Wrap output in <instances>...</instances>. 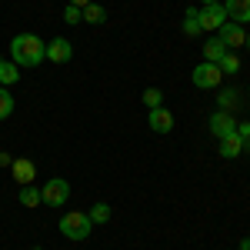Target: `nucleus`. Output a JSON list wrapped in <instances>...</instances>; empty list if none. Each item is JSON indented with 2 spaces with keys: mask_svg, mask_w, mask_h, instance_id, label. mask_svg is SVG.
Returning <instances> with one entry per match:
<instances>
[{
  "mask_svg": "<svg viewBox=\"0 0 250 250\" xmlns=\"http://www.w3.org/2000/svg\"><path fill=\"white\" fill-rule=\"evenodd\" d=\"M90 230H94V220L83 210H67L60 217V233H63L67 240H87Z\"/></svg>",
  "mask_w": 250,
  "mask_h": 250,
  "instance_id": "nucleus-2",
  "label": "nucleus"
},
{
  "mask_svg": "<svg viewBox=\"0 0 250 250\" xmlns=\"http://www.w3.org/2000/svg\"><path fill=\"white\" fill-rule=\"evenodd\" d=\"M40 200H43L47 207H63V204L70 200V184H67L63 177H54V180H47V184L40 187Z\"/></svg>",
  "mask_w": 250,
  "mask_h": 250,
  "instance_id": "nucleus-3",
  "label": "nucleus"
},
{
  "mask_svg": "<svg viewBox=\"0 0 250 250\" xmlns=\"http://www.w3.org/2000/svg\"><path fill=\"white\" fill-rule=\"evenodd\" d=\"M224 54H230V50H227V43H224V40L213 34V37L204 43V60H207V63H217V60L224 57Z\"/></svg>",
  "mask_w": 250,
  "mask_h": 250,
  "instance_id": "nucleus-12",
  "label": "nucleus"
},
{
  "mask_svg": "<svg viewBox=\"0 0 250 250\" xmlns=\"http://www.w3.org/2000/svg\"><path fill=\"white\" fill-rule=\"evenodd\" d=\"M10 114H14V94L10 87H0V120H7Z\"/></svg>",
  "mask_w": 250,
  "mask_h": 250,
  "instance_id": "nucleus-19",
  "label": "nucleus"
},
{
  "mask_svg": "<svg viewBox=\"0 0 250 250\" xmlns=\"http://www.w3.org/2000/svg\"><path fill=\"white\" fill-rule=\"evenodd\" d=\"M10 60L17 67H37L47 60V43L37 34H17L10 40Z\"/></svg>",
  "mask_w": 250,
  "mask_h": 250,
  "instance_id": "nucleus-1",
  "label": "nucleus"
},
{
  "mask_svg": "<svg viewBox=\"0 0 250 250\" xmlns=\"http://www.w3.org/2000/svg\"><path fill=\"white\" fill-rule=\"evenodd\" d=\"M17 200L23 204V207H40V204H43V200H40V190L34 187V184H27V187H20Z\"/></svg>",
  "mask_w": 250,
  "mask_h": 250,
  "instance_id": "nucleus-18",
  "label": "nucleus"
},
{
  "mask_svg": "<svg viewBox=\"0 0 250 250\" xmlns=\"http://www.w3.org/2000/svg\"><path fill=\"white\" fill-rule=\"evenodd\" d=\"M217 37L227 43V50H237V47H244L247 43V30L240 27V23H233V20H227L220 30H217Z\"/></svg>",
  "mask_w": 250,
  "mask_h": 250,
  "instance_id": "nucleus-7",
  "label": "nucleus"
},
{
  "mask_svg": "<svg viewBox=\"0 0 250 250\" xmlns=\"http://www.w3.org/2000/svg\"><path fill=\"white\" fill-rule=\"evenodd\" d=\"M10 173H14V180H17L20 187H27V184H34V177H37V167H34V160H27V157H14V164H10Z\"/></svg>",
  "mask_w": 250,
  "mask_h": 250,
  "instance_id": "nucleus-9",
  "label": "nucleus"
},
{
  "mask_svg": "<svg viewBox=\"0 0 250 250\" xmlns=\"http://www.w3.org/2000/svg\"><path fill=\"white\" fill-rule=\"evenodd\" d=\"M210 134L217 137V140H224V137L237 134V117L227 114V110H217V114H210Z\"/></svg>",
  "mask_w": 250,
  "mask_h": 250,
  "instance_id": "nucleus-6",
  "label": "nucleus"
},
{
  "mask_svg": "<svg viewBox=\"0 0 250 250\" xmlns=\"http://www.w3.org/2000/svg\"><path fill=\"white\" fill-rule=\"evenodd\" d=\"M30 250H40V247H30Z\"/></svg>",
  "mask_w": 250,
  "mask_h": 250,
  "instance_id": "nucleus-30",
  "label": "nucleus"
},
{
  "mask_svg": "<svg viewBox=\"0 0 250 250\" xmlns=\"http://www.w3.org/2000/svg\"><path fill=\"white\" fill-rule=\"evenodd\" d=\"M87 217H90L94 224H107V220H110V207H107V204H94V207L87 210Z\"/></svg>",
  "mask_w": 250,
  "mask_h": 250,
  "instance_id": "nucleus-22",
  "label": "nucleus"
},
{
  "mask_svg": "<svg viewBox=\"0 0 250 250\" xmlns=\"http://www.w3.org/2000/svg\"><path fill=\"white\" fill-rule=\"evenodd\" d=\"M184 34L187 37H197V34H204V27H200V10L197 7H187V14H184Z\"/></svg>",
  "mask_w": 250,
  "mask_h": 250,
  "instance_id": "nucleus-15",
  "label": "nucleus"
},
{
  "mask_svg": "<svg viewBox=\"0 0 250 250\" xmlns=\"http://www.w3.org/2000/svg\"><path fill=\"white\" fill-rule=\"evenodd\" d=\"M144 104H147V110L164 107V90H160V87H147V90H144Z\"/></svg>",
  "mask_w": 250,
  "mask_h": 250,
  "instance_id": "nucleus-21",
  "label": "nucleus"
},
{
  "mask_svg": "<svg viewBox=\"0 0 250 250\" xmlns=\"http://www.w3.org/2000/svg\"><path fill=\"white\" fill-rule=\"evenodd\" d=\"M147 120H150V130H154V134H170L173 130V114L167 107H154Z\"/></svg>",
  "mask_w": 250,
  "mask_h": 250,
  "instance_id": "nucleus-10",
  "label": "nucleus"
},
{
  "mask_svg": "<svg viewBox=\"0 0 250 250\" xmlns=\"http://www.w3.org/2000/svg\"><path fill=\"white\" fill-rule=\"evenodd\" d=\"M20 80V67L14 63V60L0 57V87H14Z\"/></svg>",
  "mask_w": 250,
  "mask_h": 250,
  "instance_id": "nucleus-14",
  "label": "nucleus"
},
{
  "mask_svg": "<svg viewBox=\"0 0 250 250\" xmlns=\"http://www.w3.org/2000/svg\"><path fill=\"white\" fill-rule=\"evenodd\" d=\"M80 20H83V10L74 7V3H67L63 7V23H80Z\"/></svg>",
  "mask_w": 250,
  "mask_h": 250,
  "instance_id": "nucleus-23",
  "label": "nucleus"
},
{
  "mask_svg": "<svg viewBox=\"0 0 250 250\" xmlns=\"http://www.w3.org/2000/svg\"><path fill=\"white\" fill-rule=\"evenodd\" d=\"M217 67H220V74H237V70H240V60H237V54H224V57L217 60Z\"/></svg>",
  "mask_w": 250,
  "mask_h": 250,
  "instance_id": "nucleus-20",
  "label": "nucleus"
},
{
  "mask_svg": "<svg viewBox=\"0 0 250 250\" xmlns=\"http://www.w3.org/2000/svg\"><path fill=\"white\" fill-rule=\"evenodd\" d=\"M67 3H74V7H80V10H83V7H87V3H94V0H67Z\"/></svg>",
  "mask_w": 250,
  "mask_h": 250,
  "instance_id": "nucleus-26",
  "label": "nucleus"
},
{
  "mask_svg": "<svg viewBox=\"0 0 250 250\" xmlns=\"http://www.w3.org/2000/svg\"><path fill=\"white\" fill-rule=\"evenodd\" d=\"M224 23H227L224 3H204V7H200V27H204V30H220Z\"/></svg>",
  "mask_w": 250,
  "mask_h": 250,
  "instance_id": "nucleus-5",
  "label": "nucleus"
},
{
  "mask_svg": "<svg viewBox=\"0 0 250 250\" xmlns=\"http://www.w3.org/2000/svg\"><path fill=\"white\" fill-rule=\"evenodd\" d=\"M204 3H224V0H204Z\"/></svg>",
  "mask_w": 250,
  "mask_h": 250,
  "instance_id": "nucleus-28",
  "label": "nucleus"
},
{
  "mask_svg": "<svg viewBox=\"0 0 250 250\" xmlns=\"http://www.w3.org/2000/svg\"><path fill=\"white\" fill-rule=\"evenodd\" d=\"M237 134H240V140H244V154H247V150H250V124H247V120H244V124L237 120Z\"/></svg>",
  "mask_w": 250,
  "mask_h": 250,
  "instance_id": "nucleus-24",
  "label": "nucleus"
},
{
  "mask_svg": "<svg viewBox=\"0 0 250 250\" xmlns=\"http://www.w3.org/2000/svg\"><path fill=\"white\" fill-rule=\"evenodd\" d=\"M217 104H220V110H227V114H233V107L240 104V90H233V87H227V90H220V94H217Z\"/></svg>",
  "mask_w": 250,
  "mask_h": 250,
  "instance_id": "nucleus-17",
  "label": "nucleus"
},
{
  "mask_svg": "<svg viewBox=\"0 0 250 250\" xmlns=\"http://www.w3.org/2000/svg\"><path fill=\"white\" fill-rule=\"evenodd\" d=\"M237 250H250V237H244V240H240V247Z\"/></svg>",
  "mask_w": 250,
  "mask_h": 250,
  "instance_id": "nucleus-27",
  "label": "nucleus"
},
{
  "mask_svg": "<svg viewBox=\"0 0 250 250\" xmlns=\"http://www.w3.org/2000/svg\"><path fill=\"white\" fill-rule=\"evenodd\" d=\"M70 57H74V43L67 37H54L47 43V60H50V63H67Z\"/></svg>",
  "mask_w": 250,
  "mask_h": 250,
  "instance_id": "nucleus-8",
  "label": "nucleus"
},
{
  "mask_svg": "<svg viewBox=\"0 0 250 250\" xmlns=\"http://www.w3.org/2000/svg\"><path fill=\"white\" fill-rule=\"evenodd\" d=\"M190 80H193V87H200V90H213V87H220V80H224V74H220V67L217 63H197L190 70Z\"/></svg>",
  "mask_w": 250,
  "mask_h": 250,
  "instance_id": "nucleus-4",
  "label": "nucleus"
},
{
  "mask_svg": "<svg viewBox=\"0 0 250 250\" xmlns=\"http://www.w3.org/2000/svg\"><path fill=\"white\" fill-rule=\"evenodd\" d=\"M83 23H107V7H100V3H87L83 7Z\"/></svg>",
  "mask_w": 250,
  "mask_h": 250,
  "instance_id": "nucleus-16",
  "label": "nucleus"
},
{
  "mask_svg": "<svg viewBox=\"0 0 250 250\" xmlns=\"http://www.w3.org/2000/svg\"><path fill=\"white\" fill-rule=\"evenodd\" d=\"M240 154H244V140H240V134H230V137L220 140V157H224V160H233V157H240Z\"/></svg>",
  "mask_w": 250,
  "mask_h": 250,
  "instance_id": "nucleus-13",
  "label": "nucleus"
},
{
  "mask_svg": "<svg viewBox=\"0 0 250 250\" xmlns=\"http://www.w3.org/2000/svg\"><path fill=\"white\" fill-rule=\"evenodd\" d=\"M247 47H250V34H247Z\"/></svg>",
  "mask_w": 250,
  "mask_h": 250,
  "instance_id": "nucleus-29",
  "label": "nucleus"
},
{
  "mask_svg": "<svg viewBox=\"0 0 250 250\" xmlns=\"http://www.w3.org/2000/svg\"><path fill=\"white\" fill-rule=\"evenodd\" d=\"M10 164H14V157L7 154V150H0V167H10Z\"/></svg>",
  "mask_w": 250,
  "mask_h": 250,
  "instance_id": "nucleus-25",
  "label": "nucleus"
},
{
  "mask_svg": "<svg viewBox=\"0 0 250 250\" xmlns=\"http://www.w3.org/2000/svg\"><path fill=\"white\" fill-rule=\"evenodd\" d=\"M224 10H227V20L244 27L250 20V0H224Z\"/></svg>",
  "mask_w": 250,
  "mask_h": 250,
  "instance_id": "nucleus-11",
  "label": "nucleus"
},
{
  "mask_svg": "<svg viewBox=\"0 0 250 250\" xmlns=\"http://www.w3.org/2000/svg\"><path fill=\"white\" fill-rule=\"evenodd\" d=\"M247 97H250V90H247Z\"/></svg>",
  "mask_w": 250,
  "mask_h": 250,
  "instance_id": "nucleus-31",
  "label": "nucleus"
}]
</instances>
